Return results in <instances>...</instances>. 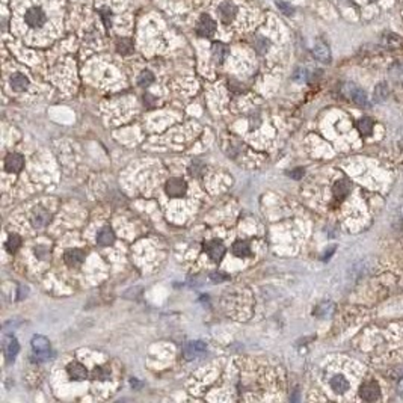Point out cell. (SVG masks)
<instances>
[{
  "label": "cell",
  "instance_id": "cell-1",
  "mask_svg": "<svg viewBox=\"0 0 403 403\" xmlns=\"http://www.w3.org/2000/svg\"><path fill=\"white\" fill-rule=\"evenodd\" d=\"M53 2L48 0H21L14 14V24L18 29H24L26 32L40 34L47 29H53L56 24V12H50Z\"/></svg>",
  "mask_w": 403,
  "mask_h": 403
},
{
  "label": "cell",
  "instance_id": "cell-2",
  "mask_svg": "<svg viewBox=\"0 0 403 403\" xmlns=\"http://www.w3.org/2000/svg\"><path fill=\"white\" fill-rule=\"evenodd\" d=\"M240 12H242V8L236 0H219L216 5L218 20L224 26H233L239 23Z\"/></svg>",
  "mask_w": 403,
  "mask_h": 403
},
{
  "label": "cell",
  "instance_id": "cell-3",
  "mask_svg": "<svg viewBox=\"0 0 403 403\" xmlns=\"http://www.w3.org/2000/svg\"><path fill=\"white\" fill-rule=\"evenodd\" d=\"M195 31H196L198 37L212 38V37L216 35V31H218V21L213 20L210 14H203V15L199 17L198 23H196Z\"/></svg>",
  "mask_w": 403,
  "mask_h": 403
},
{
  "label": "cell",
  "instance_id": "cell-4",
  "mask_svg": "<svg viewBox=\"0 0 403 403\" xmlns=\"http://www.w3.org/2000/svg\"><path fill=\"white\" fill-rule=\"evenodd\" d=\"M206 351H207L206 343L198 341V340L186 343L184 348H183V354H184L186 359H196V358H199L201 355H203Z\"/></svg>",
  "mask_w": 403,
  "mask_h": 403
},
{
  "label": "cell",
  "instance_id": "cell-5",
  "mask_svg": "<svg viewBox=\"0 0 403 403\" xmlns=\"http://www.w3.org/2000/svg\"><path fill=\"white\" fill-rule=\"evenodd\" d=\"M359 396L367 402H376L381 397V388H379L378 382H375V381L364 382L359 388Z\"/></svg>",
  "mask_w": 403,
  "mask_h": 403
},
{
  "label": "cell",
  "instance_id": "cell-6",
  "mask_svg": "<svg viewBox=\"0 0 403 403\" xmlns=\"http://www.w3.org/2000/svg\"><path fill=\"white\" fill-rule=\"evenodd\" d=\"M344 94H346L352 101H355L359 106H367L368 104L367 94L361 88H358V86H355L352 83H348L346 86H344Z\"/></svg>",
  "mask_w": 403,
  "mask_h": 403
},
{
  "label": "cell",
  "instance_id": "cell-7",
  "mask_svg": "<svg viewBox=\"0 0 403 403\" xmlns=\"http://www.w3.org/2000/svg\"><path fill=\"white\" fill-rule=\"evenodd\" d=\"M165 190L172 198H180V196H183L186 193L187 186H186V181L181 180V179H171V180L166 181Z\"/></svg>",
  "mask_w": 403,
  "mask_h": 403
},
{
  "label": "cell",
  "instance_id": "cell-8",
  "mask_svg": "<svg viewBox=\"0 0 403 403\" xmlns=\"http://www.w3.org/2000/svg\"><path fill=\"white\" fill-rule=\"evenodd\" d=\"M204 248H206L207 255L212 258L213 262H219L221 258L224 257V254H225V246H224V243L221 240H212V242L206 243Z\"/></svg>",
  "mask_w": 403,
  "mask_h": 403
},
{
  "label": "cell",
  "instance_id": "cell-9",
  "mask_svg": "<svg viewBox=\"0 0 403 403\" xmlns=\"http://www.w3.org/2000/svg\"><path fill=\"white\" fill-rule=\"evenodd\" d=\"M3 352H5V357H6V361L8 362H12L17 357V354L20 352V344L15 338L12 337H8L5 338L3 341Z\"/></svg>",
  "mask_w": 403,
  "mask_h": 403
},
{
  "label": "cell",
  "instance_id": "cell-10",
  "mask_svg": "<svg viewBox=\"0 0 403 403\" xmlns=\"http://www.w3.org/2000/svg\"><path fill=\"white\" fill-rule=\"evenodd\" d=\"M67 373H68V376L74 381H83V379H86V376H88V371H86L85 365L80 362H70L67 367Z\"/></svg>",
  "mask_w": 403,
  "mask_h": 403
},
{
  "label": "cell",
  "instance_id": "cell-11",
  "mask_svg": "<svg viewBox=\"0 0 403 403\" xmlns=\"http://www.w3.org/2000/svg\"><path fill=\"white\" fill-rule=\"evenodd\" d=\"M9 83H11V88L14 91H24L27 90V86H29V79L23 74V73H14L9 79Z\"/></svg>",
  "mask_w": 403,
  "mask_h": 403
},
{
  "label": "cell",
  "instance_id": "cell-12",
  "mask_svg": "<svg viewBox=\"0 0 403 403\" xmlns=\"http://www.w3.org/2000/svg\"><path fill=\"white\" fill-rule=\"evenodd\" d=\"M83 258H85V254L80 249H68L64 254V260L68 266H79L83 262Z\"/></svg>",
  "mask_w": 403,
  "mask_h": 403
},
{
  "label": "cell",
  "instance_id": "cell-13",
  "mask_svg": "<svg viewBox=\"0 0 403 403\" xmlns=\"http://www.w3.org/2000/svg\"><path fill=\"white\" fill-rule=\"evenodd\" d=\"M50 213L44 209H37L32 215V224L35 228H44L50 222Z\"/></svg>",
  "mask_w": 403,
  "mask_h": 403
},
{
  "label": "cell",
  "instance_id": "cell-14",
  "mask_svg": "<svg viewBox=\"0 0 403 403\" xmlns=\"http://www.w3.org/2000/svg\"><path fill=\"white\" fill-rule=\"evenodd\" d=\"M23 163H24L23 156H20V154H9L6 157V160H5V168L9 172H18V171H21Z\"/></svg>",
  "mask_w": 403,
  "mask_h": 403
},
{
  "label": "cell",
  "instance_id": "cell-15",
  "mask_svg": "<svg viewBox=\"0 0 403 403\" xmlns=\"http://www.w3.org/2000/svg\"><path fill=\"white\" fill-rule=\"evenodd\" d=\"M313 53L315 56V59H319L320 62H329L331 61V51L328 48L326 44L323 43H317L313 48Z\"/></svg>",
  "mask_w": 403,
  "mask_h": 403
},
{
  "label": "cell",
  "instance_id": "cell-16",
  "mask_svg": "<svg viewBox=\"0 0 403 403\" xmlns=\"http://www.w3.org/2000/svg\"><path fill=\"white\" fill-rule=\"evenodd\" d=\"M115 242V234L109 226H104L100 229V233L97 234V243L100 246H109Z\"/></svg>",
  "mask_w": 403,
  "mask_h": 403
},
{
  "label": "cell",
  "instance_id": "cell-17",
  "mask_svg": "<svg viewBox=\"0 0 403 403\" xmlns=\"http://www.w3.org/2000/svg\"><path fill=\"white\" fill-rule=\"evenodd\" d=\"M331 388H332L335 393L343 394V393H346V391L349 390V382H348V379L344 378V376L337 375V376H334V378L331 379Z\"/></svg>",
  "mask_w": 403,
  "mask_h": 403
},
{
  "label": "cell",
  "instance_id": "cell-18",
  "mask_svg": "<svg viewBox=\"0 0 403 403\" xmlns=\"http://www.w3.org/2000/svg\"><path fill=\"white\" fill-rule=\"evenodd\" d=\"M332 192H334V196L337 199H343L344 196H346L349 192H351V184L348 180H340L334 184L332 187Z\"/></svg>",
  "mask_w": 403,
  "mask_h": 403
},
{
  "label": "cell",
  "instance_id": "cell-19",
  "mask_svg": "<svg viewBox=\"0 0 403 403\" xmlns=\"http://www.w3.org/2000/svg\"><path fill=\"white\" fill-rule=\"evenodd\" d=\"M212 53H213V59L219 64H222L226 56H228V47L222 43H215L213 44V48H212Z\"/></svg>",
  "mask_w": 403,
  "mask_h": 403
},
{
  "label": "cell",
  "instance_id": "cell-20",
  "mask_svg": "<svg viewBox=\"0 0 403 403\" xmlns=\"http://www.w3.org/2000/svg\"><path fill=\"white\" fill-rule=\"evenodd\" d=\"M32 349L34 352H44V351H48L50 349V343L45 337L43 335H35L32 338Z\"/></svg>",
  "mask_w": 403,
  "mask_h": 403
},
{
  "label": "cell",
  "instance_id": "cell-21",
  "mask_svg": "<svg viewBox=\"0 0 403 403\" xmlns=\"http://www.w3.org/2000/svg\"><path fill=\"white\" fill-rule=\"evenodd\" d=\"M269 45H270V41L266 37H263V35L255 37V40H254V48L258 53H260V54H265L269 50Z\"/></svg>",
  "mask_w": 403,
  "mask_h": 403
},
{
  "label": "cell",
  "instance_id": "cell-22",
  "mask_svg": "<svg viewBox=\"0 0 403 403\" xmlns=\"http://www.w3.org/2000/svg\"><path fill=\"white\" fill-rule=\"evenodd\" d=\"M233 254L236 257H248V255H251V248L246 242L239 240L233 245Z\"/></svg>",
  "mask_w": 403,
  "mask_h": 403
},
{
  "label": "cell",
  "instance_id": "cell-23",
  "mask_svg": "<svg viewBox=\"0 0 403 403\" xmlns=\"http://www.w3.org/2000/svg\"><path fill=\"white\" fill-rule=\"evenodd\" d=\"M117 48L121 54H129L133 51V43L130 38H120L117 41Z\"/></svg>",
  "mask_w": 403,
  "mask_h": 403
},
{
  "label": "cell",
  "instance_id": "cell-24",
  "mask_svg": "<svg viewBox=\"0 0 403 403\" xmlns=\"http://www.w3.org/2000/svg\"><path fill=\"white\" fill-rule=\"evenodd\" d=\"M390 94L387 83H379L375 88V101H385Z\"/></svg>",
  "mask_w": 403,
  "mask_h": 403
},
{
  "label": "cell",
  "instance_id": "cell-25",
  "mask_svg": "<svg viewBox=\"0 0 403 403\" xmlns=\"http://www.w3.org/2000/svg\"><path fill=\"white\" fill-rule=\"evenodd\" d=\"M153 82H154V76L150 71H142L137 79V83H139V86H142V88H147V86H150Z\"/></svg>",
  "mask_w": 403,
  "mask_h": 403
},
{
  "label": "cell",
  "instance_id": "cell-26",
  "mask_svg": "<svg viewBox=\"0 0 403 403\" xmlns=\"http://www.w3.org/2000/svg\"><path fill=\"white\" fill-rule=\"evenodd\" d=\"M358 130L362 133V134H370L371 130H373V121L370 118H362L358 121Z\"/></svg>",
  "mask_w": 403,
  "mask_h": 403
},
{
  "label": "cell",
  "instance_id": "cell-27",
  "mask_svg": "<svg viewBox=\"0 0 403 403\" xmlns=\"http://www.w3.org/2000/svg\"><path fill=\"white\" fill-rule=\"evenodd\" d=\"M20 245H21V239H20V236H17V234H11V236L8 237L6 248H8V251H9V252H15V251L20 248Z\"/></svg>",
  "mask_w": 403,
  "mask_h": 403
},
{
  "label": "cell",
  "instance_id": "cell-28",
  "mask_svg": "<svg viewBox=\"0 0 403 403\" xmlns=\"http://www.w3.org/2000/svg\"><path fill=\"white\" fill-rule=\"evenodd\" d=\"M332 310H334L332 304H329V302L322 304L317 307V310H315V315H319V317H326V315H329L332 313Z\"/></svg>",
  "mask_w": 403,
  "mask_h": 403
},
{
  "label": "cell",
  "instance_id": "cell-29",
  "mask_svg": "<svg viewBox=\"0 0 403 403\" xmlns=\"http://www.w3.org/2000/svg\"><path fill=\"white\" fill-rule=\"evenodd\" d=\"M53 357L51 352L48 351H44V352H35L34 357H32V361L34 362H44V361H48L50 358Z\"/></svg>",
  "mask_w": 403,
  "mask_h": 403
},
{
  "label": "cell",
  "instance_id": "cell-30",
  "mask_svg": "<svg viewBox=\"0 0 403 403\" xmlns=\"http://www.w3.org/2000/svg\"><path fill=\"white\" fill-rule=\"evenodd\" d=\"M109 376H110V370H109L107 367H97V368L94 370V378H97V379L104 381V379H107Z\"/></svg>",
  "mask_w": 403,
  "mask_h": 403
},
{
  "label": "cell",
  "instance_id": "cell-31",
  "mask_svg": "<svg viewBox=\"0 0 403 403\" xmlns=\"http://www.w3.org/2000/svg\"><path fill=\"white\" fill-rule=\"evenodd\" d=\"M210 279H212L213 282H224V281H226V279H228V275L221 273V272H215V273H212V275H210Z\"/></svg>",
  "mask_w": 403,
  "mask_h": 403
},
{
  "label": "cell",
  "instance_id": "cell-32",
  "mask_svg": "<svg viewBox=\"0 0 403 403\" xmlns=\"http://www.w3.org/2000/svg\"><path fill=\"white\" fill-rule=\"evenodd\" d=\"M276 5H278V8H279L284 14H287V15L293 14V8H292L289 3H285V2H276Z\"/></svg>",
  "mask_w": 403,
  "mask_h": 403
},
{
  "label": "cell",
  "instance_id": "cell-33",
  "mask_svg": "<svg viewBox=\"0 0 403 403\" xmlns=\"http://www.w3.org/2000/svg\"><path fill=\"white\" fill-rule=\"evenodd\" d=\"M402 225V228H403V206L399 209V212H397V218H396V221H394V225Z\"/></svg>",
  "mask_w": 403,
  "mask_h": 403
},
{
  "label": "cell",
  "instance_id": "cell-34",
  "mask_svg": "<svg viewBox=\"0 0 403 403\" xmlns=\"http://www.w3.org/2000/svg\"><path fill=\"white\" fill-rule=\"evenodd\" d=\"M302 176H304V169H301V168L290 172V177H293V179H301Z\"/></svg>",
  "mask_w": 403,
  "mask_h": 403
},
{
  "label": "cell",
  "instance_id": "cell-35",
  "mask_svg": "<svg viewBox=\"0 0 403 403\" xmlns=\"http://www.w3.org/2000/svg\"><path fill=\"white\" fill-rule=\"evenodd\" d=\"M397 391H399V394H403V376L399 379V384H397Z\"/></svg>",
  "mask_w": 403,
  "mask_h": 403
}]
</instances>
